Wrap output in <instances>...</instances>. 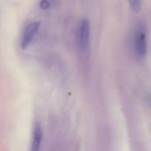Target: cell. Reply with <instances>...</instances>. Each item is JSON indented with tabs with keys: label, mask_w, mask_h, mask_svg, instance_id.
Wrapping results in <instances>:
<instances>
[{
	"label": "cell",
	"mask_w": 151,
	"mask_h": 151,
	"mask_svg": "<svg viewBox=\"0 0 151 151\" xmlns=\"http://www.w3.org/2000/svg\"><path fill=\"white\" fill-rule=\"evenodd\" d=\"M51 6V0H41L40 7L42 9H49Z\"/></svg>",
	"instance_id": "cell-6"
},
{
	"label": "cell",
	"mask_w": 151,
	"mask_h": 151,
	"mask_svg": "<svg viewBox=\"0 0 151 151\" xmlns=\"http://www.w3.org/2000/svg\"><path fill=\"white\" fill-rule=\"evenodd\" d=\"M131 8L133 9L134 12H139L142 9V2L141 0H128Z\"/></svg>",
	"instance_id": "cell-5"
},
{
	"label": "cell",
	"mask_w": 151,
	"mask_h": 151,
	"mask_svg": "<svg viewBox=\"0 0 151 151\" xmlns=\"http://www.w3.org/2000/svg\"><path fill=\"white\" fill-rule=\"evenodd\" d=\"M134 49L140 58H145L148 52L147 44V29L144 23L141 22L135 29L134 36Z\"/></svg>",
	"instance_id": "cell-1"
},
{
	"label": "cell",
	"mask_w": 151,
	"mask_h": 151,
	"mask_svg": "<svg viewBox=\"0 0 151 151\" xmlns=\"http://www.w3.org/2000/svg\"><path fill=\"white\" fill-rule=\"evenodd\" d=\"M90 39V24L87 19H83L78 28V44L81 50H87L89 45Z\"/></svg>",
	"instance_id": "cell-3"
},
{
	"label": "cell",
	"mask_w": 151,
	"mask_h": 151,
	"mask_svg": "<svg viewBox=\"0 0 151 151\" xmlns=\"http://www.w3.org/2000/svg\"><path fill=\"white\" fill-rule=\"evenodd\" d=\"M42 140V129L41 125L36 122V123H35L34 128H33L30 151L40 150Z\"/></svg>",
	"instance_id": "cell-4"
},
{
	"label": "cell",
	"mask_w": 151,
	"mask_h": 151,
	"mask_svg": "<svg viewBox=\"0 0 151 151\" xmlns=\"http://www.w3.org/2000/svg\"><path fill=\"white\" fill-rule=\"evenodd\" d=\"M40 21H33L26 26L20 38V47L23 50H26L30 46L34 38L35 37L40 29Z\"/></svg>",
	"instance_id": "cell-2"
}]
</instances>
